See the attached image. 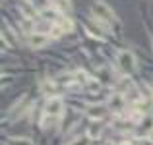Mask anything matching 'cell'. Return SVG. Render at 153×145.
Instances as JSON below:
<instances>
[{
    "instance_id": "7a4b0ae2",
    "label": "cell",
    "mask_w": 153,
    "mask_h": 145,
    "mask_svg": "<svg viewBox=\"0 0 153 145\" xmlns=\"http://www.w3.org/2000/svg\"><path fill=\"white\" fill-rule=\"evenodd\" d=\"M116 62H118L120 70L124 72V74H134L136 68H138V62H136V56L132 54L130 50H120L118 54H116Z\"/></svg>"
},
{
    "instance_id": "8992f818",
    "label": "cell",
    "mask_w": 153,
    "mask_h": 145,
    "mask_svg": "<svg viewBox=\"0 0 153 145\" xmlns=\"http://www.w3.org/2000/svg\"><path fill=\"white\" fill-rule=\"evenodd\" d=\"M49 39H51V35H43V33H35V35H31L29 37V45L33 47V48H39V47H43V45H47L49 43Z\"/></svg>"
},
{
    "instance_id": "52a82bcc",
    "label": "cell",
    "mask_w": 153,
    "mask_h": 145,
    "mask_svg": "<svg viewBox=\"0 0 153 145\" xmlns=\"http://www.w3.org/2000/svg\"><path fill=\"white\" fill-rule=\"evenodd\" d=\"M85 114L89 116L91 120H99L105 116V107H101V104H91V107H87Z\"/></svg>"
},
{
    "instance_id": "8fae6325",
    "label": "cell",
    "mask_w": 153,
    "mask_h": 145,
    "mask_svg": "<svg viewBox=\"0 0 153 145\" xmlns=\"http://www.w3.org/2000/svg\"><path fill=\"white\" fill-rule=\"evenodd\" d=\"M22 10H23V16H27V18H35V16H37L29 4H22Z\"/></svg>"
},
{
    "instance_id": "9c48e42d",
    "label": "cell",
    "mask_w": 153,
    "mask_h": 145,
    "mask_svg": "<svg viewBox=\"0 0 153 145\" xmlns=\"http://www.w3.org/2000/svg\"><path fill=\"white\" fill-rule=\"evenodd\" d=\"M58 25L62 27V31H74V21L68 18H60L58 19Z\"/></svg>"
},
{
    "instance_id": "5bb4252c",
    "label": "cell",
    "mask_w": 153,
    "mask_h": 145,
    "mask_svg": "<svg viewBox=\"0 0 153 145\" xmlns=\"http://www.w3.org/2000/svg\"><path fill=\"white\" fill-rule=\"evenodd\" d=\"M120 145H134V143H130V141H124V143H120Z\"/></svg>"
},
{
    "instance_id": "5b68a950",
    "label": "cell",
    "mask_w": 153,
    "mask_h": 145,
    "mask_svg": "<svg viewBox=\"0 0 153 145\" xmlns=\"http://www.w3.org/2000/svg\"><path fill=\"white\" fill-rule=\"evenodd\" d=\"M108 107H111L112 110L120 112V110H124V107H126V99H124L120 93H114V95L108 97Z\"/></svg>"
},
{
    "instance_id": "30bf717a",
    "label": "cell",
    "mask_w": 153,
    "mask_h": 145,
    "mask_svg": "<svg viewBox=\"0 0 153 145\" xmlns=\"http://www.w3.org/2000/svg\"><path fill=\"white\" fill-rule=\"evenodd\" d=\"M6 145H35L31 139H25V138H12V139H8L6 141Z\"/></svg>"
},
{
    "instance_id": "3957f363",
    "label": "cell",
    "mask_w": 153,
    "mask_h": 145,
    "mask_svg": "<svg viewBox=\"0 0 153 145\" xmlns=\"http://www.w3.org/2000/svg\"><path fill=\"white\" fill-rule=\"evenodd\" d=\"M153 134V116H143L136 126V138L147 139Z\"/></svg>"
},
{
    "instance_id": "7c38bea8",
    "label": "cell",
    "mask_w": 153,
    "mask_h": 145,
    "mask_svg": "<svg viewBox=\"0 0 153 145\" xmlns=\"http://www.w3.org/2000/svg\"><path fill=\"white\" fill-rule=\"evenodd\" d=\"M70 145H89V138H87V135H85V138H78L76 141H72Z\"/></svg>"
},
{
    "instance_id": "2e32d148",
    "label": "cell",
    "mask_w": 153,
    "mask_h": 145,
    "mask_svg": "<svg viewBox=\"0 0 153 145\" xmlns=\"http://www.w3.org/2000/svg\"><path fill=\"white\" fill-rule=\"evenodd\" d=\"M52 2H58V0H52Z\"/></svg>"
},
{
    "instance_id": "9a60e30c",
    "label": "cell",
    "mask_w": 153,
    "mask_h": 145,
    "mask_svg": "<svg viewBox=\"0 0 153 145\" xmlns=\"http://www.w3.org/2000/svg\"><path fill=\"white\" fill-rule=\"evenodd\" d=\"M105 145H114V143H105Z\"/></svg>"
},
{
    "instance_id": "ba28073f",
    "label": "cell",
    "mask_w": 153,
    "mask_h": 145,
    "mask_svg": "<svg viewBox=\"0 0 153 145\" xmlns=\"http://www.w3.org/2000/svg\"><path fill=\"white\" fill-rule=\"evenodd\" d=\"M101 132H103V124L99 122V120H93V122L89 124V128H87V138L89 139H93V138H99L101 135Z\"/></svg>"
},
{
    "instance_id": "277c9868",
    "label": "cell",
    "mask_w": 153,
    "mask_h": 145,
    "mask_svg": "<svg viewBox=\"0 0 153 145\" xmlns=\"http://www.w3.org/2000/svg\"><path fill=\"white\" fill-rule=\"evenodd\" d=\"M62 110H64V104H62V101H60L58 97H52V99L47 101V104H45V116L58 118V116L62 114Z\"/></svg>"
},
{
    "instance_id": "4fadbf2b",
    "label": "cell",
    "mask_w": 153,
    "mask_h": 145,
    "mask_svg": "<svg viewBox=\"0 0 153 145\" xmlns=\"http://www.w3.org/2000/svg\"><path fill=\"white\" fill-rule=\"evenodd\" d=\"M142 145H153V143L149 141V139H142Z\"/></svg>"
},
{
    "instance_id": "6da1fadb",
    "label": "cell",
    "mask_w": 153,
    "mask_h": 145,
    "mask_svg": "<svg viewBox=\"0 0 153 145\" xmlns=\"http://www.w3.org/2000/svg\"><path fill=\"white\" fill-rule=\"evenodd\" d=\"M91 12H93V19H95V25H101L103 29H111L108 25H112V23L116 21L114 14L111 12V8L107 6L105 2H93V6H91Z\"/></svg>"
}]
</instances>
